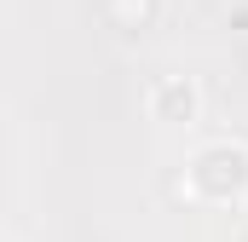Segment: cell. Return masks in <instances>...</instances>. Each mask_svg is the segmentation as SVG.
<instances>
[{
  "label": "cell",
  "instance_id": "cell-3",
  "mask_svg": "<svg viewBox=\"0 0 248 242\" xmlns=\"http://www.w3.org/2000/svg\"><path fill=\"white\" fill-rule=\"evenodd\" d=\"M104 6H110V23H116V29H139V23H150V12H156L150 0H104Z\"/></svg>",
  "mask_w": 248,
  "mask_h": 242
},
{
  "label": "cell",
  "instance_id": "cell-2",
  "mask_svg": "<svg viewBox=\"0 0 248 242\" xmlns=\"http://www.w3.org/2000/svg\"><path fill=\"white\" fill-rule=\"evenodd\" d=\"M196 104H202V92H196V81H190V75H162V81H150V92H144L150 121H168V127L196 121Z\"/></svg>",
  "mask_w": 248,
  "mask_h": 242
},
{
  "label": "cell",
  "instance_id": "cell-4",
  "mask_svg": "<svg viewBox=\"0 0 248 242\" xmlns=\"http://www.w3.org/2000/svg\"><path fill=\"white\" fill-rule=\"evenodd\" d=\"M0 242H6V237H0Z\"/></svg>",
  "mask_w": 248,
  "mask_h": 242
},
{
  "label": "cell",
  "instance_id": "cell-1",
  "mask_svg": "<svg viewBox=\"0 0 248 242\" xmlns=\"http://www.w3.org/2000/svg\"><path fill=\"white\" fill-rule=\"evenodd\" d=\"M190 202H208V208H231L248 196V144L237 138H208L196 144L185 162V179H179Z\"/></svg>",
  "mask_w": 248,
  "mask_h": 242
}]
</instances>
